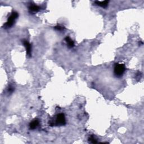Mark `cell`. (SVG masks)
<instances>
[{"mask_svg":"<svg viewBox=\"0 0 144 144\" xmlns=\"http://www.w3.org/2000/svg\"><path fill=\"white\" fill-rule=\"evenodd\" d=\"M19 16V14L18 13L14 11L11 13V14L10 16L8 17L7 21L6 23L4 24V28L5 29H7L9 28H11V27L14 25V24L15 23V20L18 18Z\"/></svg>","mask_w":144,"mask_h":144,"instance_id":"1","label":"cell"},{"mask_svg":"<svg viewBox=\"0 0 144 144\" xmlns=\"http://www.w3.org/2000/svg\"><path fill=\"white\" fill-rule=\"evenodd\" d=\"M125 71H126V67H125L124 64L116 63L115 65L114 73L116 77H120L122 76L123 74L124 73Z\"/></svg>","mask_w":144,"mask_h":144,"instance_id":"2","label":"cell"},{"mask_svg":"<svg viewBox=\"0 0 144 144\" xmlns=\"http://www.w3.org/2000/svg\"><path fill=\"white\" fill-rule=\"evenodd\" d=\"M66 121H65V117L64 114L61 113V114H58L56 116V118L55 120V122L54 123V125L56 126H64L65 124Z\"/></svg>","mask_w":144,"mask_h":144,"instance_id":"3","label":"cell"},{"mask_svg":"<svg viewBox=\"0 0 144 144\" xmlns=\"http://www.w3.org/2000/svg\"><path fill=\"white\" fill-rule=\"evenodd\" d=\"M23 43L24 46H25V49H26L27 56H28L29 57H30V56H31V51H32L31 44L29 43V42L28 41L25 40V39H24L23 41Z\"/></svg>","mask_w":144,"mask_h":144,"instance_id":"4","label":"cell"},{"mask_svg":"<svg viewBox=\"0 0 144 144\" xmlns=\"http://www.w3.org/2000/svg\"><path fill=\"white\" fill-rule=\"evenodd\" d=\"M39 121L38 119H34L29 124V128L30 130H35L38 126Z\"/></svg>","mask_w":144,"mask_h":144,"instance_id":"5","label":"cell"},{"mask_svg":"<svg viewBox=\"0 0 144 144\" xmlns=\"http://www.w3.org/2000/svg\"><path fill=\"white\" fill-rule=\"evenodd\" d=\"M29 11L30 13H37L38 12L39 10H40V7L36 5H30L29 7Z\"/></svg>","mask_w":144,"mask_h":144,"instance_id":"6","label":"cell"},{"mask_svg":"<svg viewBox=\"0 0 144 144\" xmlns=\"http://www.w3.org/2000/svg\"><path fill=\"white\" fill-rule=\"evenodd\" d=\"M65 40L67 43L68 46L69 48H73L74 46V42L69 37H66L65 38Z\"/></svg>","mask_w":144,"mask_h":144,"instance_id":"7","label":"cell"},{"mask_svg":"<svg viewBox=\"0 0 144 144\" xmlns=\"http://www.w3.org/2000/svg\"><path fill=\"white\" fill-rule=\"evenodd\" d=\"M109 1H96L95 3L98 6H100L102 7H106L108 6Z\"/></svg>","mask_w":144,"mask_h":144,"instance_id":"8","label":"cell"},{"mask_svg":"<svg viewBox=\"0 0 144 144\" xmlns=\"http://www.w3.org/2000/svg\"><path fill=\"white\" fill-rule=\"evenodd\" d=\"M89 141H90V143H93V144L97 143V140L94 137V136H91V137H90V138H89Z\"/></svg>","mask_w":144,"mask_h":144,"instance_id":"9","label":"cell"},{"mask_svg":"<svg viewBox=\"0 0 144 144\" xmlns=\"http://www.w3.org/2000/svg\"><path fill=\"white\" fill-rule=\"evenodd\" d=\"M54 28H55V29H56L57 30H63L65 28L64 27L60 26V25H57V26L55 27Z\"/></svg>","mask_w":144,"mask_h":144,"instance_id":"10","label":"cell"},{"mask_svg":"<svg viewBox=\"0 0 144 144\" xmlns=\"http://www.w3.org/2000/svg\"><path fill=\"white\" fill-rule=\"evenodd\" d=\"M14 91V88L13 87H10L8 89V92H9V93H12Z\"/></svg>","mask_w":144,"mask_h":144,"instance_id":"11","label":"cell"}]
</instances>
